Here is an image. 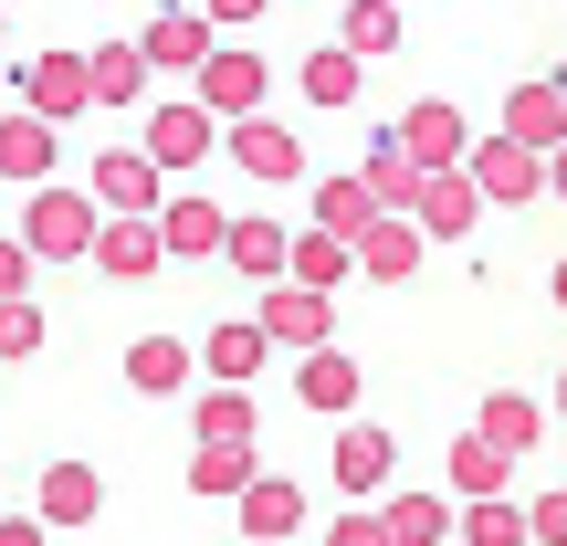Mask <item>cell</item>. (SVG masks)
Instances as JSON below:
<instances>
[{"label":"cell","mask_w":567,"mask_h":546,"mask_svg":"<svg viewBox=\"0 0 567 546\" xmlns=\"http://www.w3.org/2000/svg\"><path fill=\"white\" fill-rule=\"evenodd\" d=\"M515 147H567V84H526L515 95Z\"/></svg>","instance_id":"1"},{"label":"cell","mask_w":567,"mask_h":546,"mask_svg":"<svg viewBox=\"0 0 567 546\" xmlns=\"http://www.w3.org/2000/svg\"><path fill=\"white\" fill-rule=\"evenodd\" d=\"M484 189H494V200H536V147H484Z\"/></svg>","instance_id":"2"},{"label":"cell","mask_w":567,"mask_h":546,"mask_svg":"<svg viewBox=\"0 0 567 546\" xmlns=\"http://www.w3.org/2000/svg\"><path fill=\"white\" fill-rule=\"evenodd\" d=\"M347 42H358V53H389V42H400V11H389V0H358V11H347Z\"/></svg>","instance_id":"3"},{"label":"cell","mask_w":567,"mask_h":546,"mask_svg":"<svg viewBox=\"0 0 567 546\" xmlns=\"http://www.w3.org/2000/svg\"><path fill=\"white\" fill-rule=\"evenodd\" d=\"M484 442H494V452H526V442H536V410H526V400H494V410H484Z\"/></svg>","instance_id":"4"},{"label":"cell","mask_w":567,"mask_h":546,"mask_svg":"<svg viewBox=\"0 0 567 546\" xmlns=\"http://www.w3.org/2000/svg\"><path fill=\"white\" fill-rule=\"evenodd\" d=\"M337 473H347V484H379V473H389V442H379V431H347Z\"/></svg>","instance_id":"5"},{"label":"cell","mask_w":567,"mask_h":546,"mask_svg":"<svg viewBox=\"0 0 567 546\" xmlns=\"http://www.w3.org/2000/svg\"><path fill=\"white\" fill-rule=\"evenodd\" d=\"M494 473H505V452H494V442H463V452H452V484H463V494H494Z\"/></svg>","instance_id":"6"},{"label":"cell","mask_w":567,"mask_h":546,"mask_svg":"<svg viewBox=\"0 0 567 546\" xmlns=\"http://www.w3.org/2000/svg\"><path fill=\"white\" fill-rule=\"evenodd\" d=\"M431 536H442V505H421V494L389 505V546H431Z\"/></svg>","instance_id":"7"},{"label":"cell","mask_w":567,"mask_h":546,"mask_svg":"<svg viewBox=\"0 0 567 546\" xmlns=\"http://www.w3.org/2000/svg\"><path fill=\"white\" fill-rule=\"evenodd\" d=\"M473 546H526V515L515 505H473Z\"/></svg>","instance_id":"8"},{"label":"cell","mask_w":567,"mask_h":546,"mask_svg":"<svg viewBox=\"0 0 567 546\" xmlns=\"http://www.w3.org/2000/svg\"><path fill=\"white\" fill-rule=\"evenodd\" d=\"M473 222V189L463 179H431V231H463Z\"/></svg>","instance_id":"9"},{"label":"cell","mask_w":567,"mask_h":546,"mask_svg":"<svg viewBox=\"0 0 567 546\" xmlns=\"http://www.w3.org/2000/svg\"><path fill=\"white\" fill-rule=\"evenodd\" d=\"M316 326H326L316 295H274V337H316Z\"/></svg>","instance_id":"10"},{"label":"cell","mask_w":567,"mask_h":546,"mask_svg":"<svg viewBox=\"0 0 567 546\" xmlns=\"http://www.w3.org/2000/svg\"><path fill=\"white\" fill-rule=\"evenodd\" d=\"M252 358H264V337H243V326H231V337H210V368H221V379H243Z\"/></svg>","instance_id":"11"},{"label":"cell","mask_w":567,"mask_h":546,"mask_svg":"<svg viewBox=\"0 0 567 546\" xmlns=\"http://www.w3.org/2000/svg\"><path fill=\"white\" fill-rule=\"evenodd\" d=\"M147 189H158V179H147L137 158H105V200H147Z\"/></svg>","instance_id":"12"},{"label":"cell","mask_w":567,"mask_h":546,"mask_svg":"<svg viewBox=\"0 0 567 546\" xmlns=\"http://www.w3.org/2000/svg\"><path fill=\"white\" fill-rule=\"evenodd\" d=\"M410 147H421V158H452V147H463V126H452V116H421V126H410Z\"/></svg>","instance_id":"13"},{"label":"cell","mask_w":567,"mask_h":546,"mask_svg":"<svg viewBox=\"0 0 567 546\" xmlns=\"http://www.w3.org/2000/svg\"><path fill=\"white\" fill-rule=\"evenodd\" d=\"M200 484H243V442H210L200 452Z\"/></svg>","instance_id":"14"},{"label":"cell","mask_w":567,"mask_h":546,"mask_svg":"<svg viewBox=\"0 0 567 546\" xmlns=\"http://www.w3.org/2000/svg\"><path fill=\"white\" fill-rule=\"evenodd\" d=\"M252 526H264V536H274V526H295V494L264 484V494H252Z\"/></svg>","instance_id":"15"},{"label":"cell","mask_w":567,"mask_h":546,"mask_svg":"<svg viewBox=\"0 0 567 546\" xmlns=\"http://www.w3.org/2000/svg\"><path fill=\"white\" fill-rule=\"evenodd\" d=\"M368 274H410V231H379L368 243Z\"/></svg>","instance_id":"16"},{"label":"cell","mask_w":567,"mask_h":546,"mask_svg":"<svg viewBox=\"0 0 567 546\" xmlns=\"http://www.w3.org/2000/svg\"><path fill=\"white\" fill-rule=\"evenodd\" d=\"M526 536H547V546H567V494H547V505L526 515Z\"/></svg>","instance_id":"17"},{"label":"cell","mask_w":567,"mask_h":546,"mask_svg":"<svg viewBox=\"0 0 567 546\" xmlns=\"http://www.w3.org/2000/svg\"><path fill=\"white\" fill-rule=\"evenodd\" d=\"M337 546H389V526H368V515H358V526H337Z\"/></svg>","instance_id":"18"},{"label":"cell","mask_w":567,"mask_h":546,"mask_svg":"<svg viewBox=\"0 0 567 546\" xmlns=\"http://www.w3.org/2000/svg\"><path fill=\"white\" fill-rule=\"evenodd\" d=\"M11 284H21V253H0V295H11Z\"/></svg>","instance_id":"19"},{"label":"cell","mask_w":567,"mask_h":546,"mask_svg":"<svg viewBox=\"0 0 567 546\" xmlns=\"http://www.w3.org/2000/svg\"><path fill=\"white\" fill-rule=\"evenodd\" d=\"M557 200H567V147H557Z\"/></svg>","instance_id":"20"},{"label":"cell","mask_w":567,"mask_h":546,"mask_svg":"<svg viewBox=\"0 0 567 546\" xmlns=\"http://www.w3.org/2000/svg\"><path fill=\"white\" fill-rule=\"evenodd\" d=\"M557 305H567V264H557Z\"/></svg>","instance_id":"21"}]
</instances>
